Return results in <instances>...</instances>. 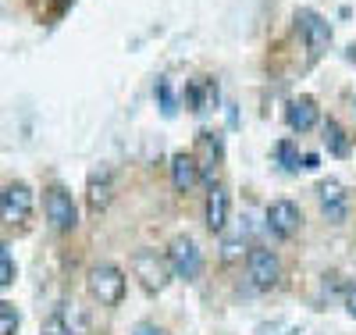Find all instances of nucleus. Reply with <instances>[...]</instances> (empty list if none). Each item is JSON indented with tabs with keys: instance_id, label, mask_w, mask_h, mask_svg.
Instances as JSON below:
<instances>
[{
	"instance_id": "20e7f679",
	"label": "nucleus",
	"mask_w": 356,
	"mask_h": 335,
	"mask_svg": "<svg viewBox=\"0 0 356 335\" xmlns=\"http://www.w3.org/2000/svg\"><path fill=\"white\" fill-rule=\"evenodd\" d=\"M168 264H171V271H175V279H186V282L200 279V271H203V254H200V247H196V239L175 235L171 247H168Z\"/></svg>"
},
{
	"instance_id": "0eeeda50",
	"label": "nucleus",
	"mask_w": 356,
	"mask_h": 335,
	"mask_svg": "<svg viewBox=\"0 0 356 335\" xmlns=\"http://www.w3.org/2000/svg\"><path fill=\"white\" fill-rule=\"evenodd\" d=\"M296 25H300V33H303V40H307V50H310L314 57H321L324 50H328V43H332V25H328V18H324V15H317V11H310V8H300V11H296Z\"/></svg>"
},
{
	"instance_id": "6e6552de",
	"label": "nucleus",
	"mask_w": 356,
	"mask_h": 335,
	"mask_svg": "<svg viewBox=\"0 0 356 335\" xmlns=\"http://www.w3.org/2000/svg\"><path fill=\"white\" fill-rule=\"evenodd\" d=\"M300 225H303V210L292 200H275L271 207H267V228H271V235L292 239L296 232H300Z\"/></svg>"
},
{
	"instance_id": "f3484780",
	"label": "nucleus",
	"mask_w": 356,
	"mask_h": 335,
	"mask_svg": "<svg viewBox=\"0 0 356 335\" xmlns=\"http://www.w3.org/2000/svg\"><path fill=\"white\" fill-rule=\"evenodd\" d=\"M275 157H278V164L285 168V171H300L303 168V157H300V146H296L292 139H278L275 143Z\"/></svg>"
},
{
	"instance_id": "2eb2a0df",
	"label": "nucleus",
	"mask_w": 356,
	"mask_h": 335,
	"mask_svg": "<svg viewBox=\"0 0 356 335\" xmlns=\"http://www.w3.org/2000/svg\"><path fill=\"white\" fill-rule=\"evenodd\" d=\"M324 146H328V154H332V157H349V150H353V139H349V132L339 125L335 118H328V121H324Z\"/></svg>"
},
{
	"instance_id": "a211bd4d",
	"label": "nucleus",
	"mask_w": 356,
	"mask_h": 335,
	"mask_svg": "<svg viewBox=\"0 0 356 335\" xmlns=\"http://www.w3.org/2000/svg\"><path fill=\"white\" fill-rule=\"evenodd\" d=\"M250 250H246V239L243 235H235V239H225L221 242V260L225 264H235V260H243Z\"/></svg>"
},
{
	"instance_id": "b1692460",
	"label": "nucleus",
	"mask_w": 356,
	"mask_h": 335,
	"mask_svg": "<svg viewBox=\"0 0 356 335\" xmlns=\"http://www.w3.org/2000/svg\"><path fill=\"white\" fill-rule=\"evenodd\" d=\"M303 168H317V154H303Z\"/></svg>"
},
{
	"instance_id": "ddd939ff",
	"label": "nucleus",
	"mask_w": 356,
	"mask_h": 335,
	"mask_svg": "<svg viewBox=\"0 0 356 335\" xmlns=\"http://www.w3.org/2000/svg\"><path fill=\"white\" fill-rule=\"evenodd\" d=\"M111 196H114V175H111V168H97L93 175H89V186H86V203H89V210H93V215H100V210L111 203Z\"/></svg>"
},
{
	"instance_id": "f03ea898",
	"label": "nucleus",
	"mask_w": 356,
	"mask_h": 335,
	"mask_svg": "<svg viewBox=\"0 0 356 335\" xmlns=\"http://www.w3.org/2000/svg\"><path fill=\"white\" fill-rule=\"evenodd\" d=\"M132 275L139 279V286L146 293H164L175 271H171L168 257H161L157 250H136L132 254Z\"/></svg>"
},
{
	"instance_id": "dca6fc26",
	"label": "nucleus",
	"mask_w": 356,
	"mask_h": 335,
	"mask_svg": "<svg viewBox=\"0 0 356 335\" xmlns=\"http://www.w3.org/2000/svg\"><path fill=\"white\" fill-rule=\"evenodd\" d=\"M43 335H82V328L72 325V311L61 307V311H54V314L43 321Z\"/></svg>"
},
{
	"instance_id": "9b49d317",
	"label": "nucleus",
	"mask_w": 356,
	"mask_h": 335,
	"mask_svg": "<svg viewBox=\"0 0 356 335\" xmlns=\"http://www.w3.org/2000/svg\"><path fill=\"white\" fill-rule=\"evenodd\" d=\"M200 164H196V154H186V150H178L171 157V186L178 193H193L200 186Z\"/></svg>"
},
{
	"instance_id": "4468645a",
	"label": "nucleus",
	"mask_w": 356,
	"mask_h": 335,
	"mask_svg": "<svg viewBox=\"0 0 356 335\" xmlns=\"http://www.w3.org/2000/svg\"><path fill=\"white\" fill-rule=\"evenodd\" d=\"M218 104V82L211 75H200L186 86V107L189 111H211Z\"/></svg>"
},
{
	"instance_id": "1a4fd4ad",
	"label": "nucleus",
	"mask_w": 356,
	"mask_h": 335,
	"mask_svg": "<svg viewBox=\"0 0 356 335\" xmlns=\"http://www.w3.org/2000/svg\"><path fill=\"white\" fill-rule=\"evenodd\" d=\"M317 200H321V210L328 215V221H346L349 215V193L339 178H324L321 186H317Z\"/></svg>"
},
{
	"instance_id": "f257e3e1",
	"label": "nucleus",
	"mask_w": 356,
	"mask_h": 335,
	"mask_svg": "<svg viewBox=\"0 0 356 335\" xmlns=\"http://www.w3.org/2000/svg\"><path fill=\"white\" fill-rule=\"evenodd\" d=\"M86 286H89V296H93L100 307H118V303L125 299V289H129L125 271L118 267V264H107V260L89 267Z\"/></svg>"
},
{
	"instance_id": "9d476101",
	"label": "nucleus",
	"mask_w": 356,
	"mask_h": 335,
	"mask_svg": "<svg viewBox=\"0 0 356 335\" xmlns=\"http://www.w3.org/2000/svg\"><path fill=\"white\" fill-rule=\"evenodd\" d=\"M317 121H321V107L314 97H292L285 104V125L292 132H310Z\"/></svg>"
},
{
	"instance_id": "7ed1b4c3",
	"label": "nucleus",
	"mask_w": 356,
	"mask_h": 335,
	"mask_svg": "<svg viewBox=\"0 0 356 335\" xmlns=\"http://www.w3.org/2000/svg\"><path fill=\"white\" fill-rule=\"evenodd\" d=\"M246 279L260 293L275 289L282 282V260H278V254L275 250H264V247H253L246 254Z\"/></svg>"
},
{
	"instance_id": "f8f14e48",
	"label": "nucleus",
	"mask_w": 356,
	"mask_h": 335,
	"mask_svg": "<svg viewBox=\"0 0 356 335\" xmlns=\"http://www.w3.org/2000/svg\"><path fill=\"white\" fill-rule=\"evenodd\" d=\"M228 210H232V200H228V189L221 186H211V193H207V207H203V221L211 232H225L228 225Z\"/></svg>"
},
{
	"instance_id": "412c9836",
	"label": "nucleus",
	"mask_w": 356,
	"mask_h": 335,
	"mask_svg": "<svg viewBox=\"0 0 356 335\" xmlns=\"http://www.w3.org/2000/svg\"><path fill=\"white\" fill-rule=\"evenodd\" d=\"M157 100H161V111L171 118V114H175V97H171V82H168V79L157 82Z\"/></svg>"
},
{
	"instance_id": "423d86ee",
	"label": "nucleus",
	"mask_w": 356,
	"mask_h": 335,
	"mask_svg": "<svg viewBox=\"0 0 356 335\" xmlns=\"http://www.w3.org/2000/svg\"><path fill=\"white\" fill-rule=\"evenodd\" d=\"M29 215H33V189L25 182H8L0 189V221L4 225H25Z\"/></svg>"
},
{
	"instance_id": "6ab92c4d",
	"label": "nucleus",
	"mask_w": 356,
	"mask_h": 335,
	"mask_svg": "<svg viewBox=\"0 0 356 335\" xmlns=\"http://www.w3.org/2000/svg\"><path fill=\"white\" fill-rule=\"evenodd\" d=\"M18 311L11 307V303H4V299H0V335H15L18 332Z\"/></svg>"
},
{
	"instance_id": "aec40b11",
	"label": "nucleus",
	"mask_w": 356,
	"mask_h": 335,
	"mask_svg": "<svg viewBox=\"0 0 356 335\" xmlns=\"http://www.w3.org/2000/svg\"><path fill=\"white\" fill-rule=\"evenodd\" d=\"M15 282V257L8 254V247L0 242V286H11Z\"/></svg>"
},
{
	"instance_id": "4be33fe9",
	"label": "nucleus",
	"mask_w": 356,
	"mask_h": 335,
	"mask_svg": "<svg viewBox=\"0 0 356 335\" xmlns=\"http://www.w3.org/2000/svg\"><path fill=\"white\" fill-rule=\"evenodd\" d=\"M132 335H168L161 325H154V321H139L136 328H132Z\"/></svg>"
},
{
	"instance_id": "39448f33",
	"label": "nucleus",
	"mask_w": 356,
	"mask_h": 335,
	"mask_svg": "<svg viewBox=\"0 0 356 335\" xmlns=\"http://www.w3.org/2000/svg\"><path fill=\"white\" fill-rule=\"evenodd\" d=\"M43 207H47V221L57 232H75L79 228V207H75V200L65 186H50L43 193Z\"/></svg>"
},
{
	"instance_id": "5701e85b",
	"label": "nucleus",
	"mask_w": 356,
	"mask_h": 335,
	"mask_svg": "<svg viewBox=\"0 0 356 335\" xmlns=\"http://www.w3.org/2000/svg\"><path fill=\"white\" fill-rule=\"evenodd\" d=\"M346 311H349V318H356V286L346 289Z\"/></svg>"
}]
</instances>
